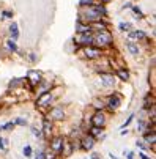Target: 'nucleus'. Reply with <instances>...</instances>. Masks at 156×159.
<instances>
[{
    "label": "nucleus",
    "mask_w": 156,
    "mask_h": 159,
    "mask_svg": "<svg viewBox=\"0 0 156 159\" xmlns=\"http://www.w3.org/2000/svg\"><path fill=\"white\" fill-rule=\"evenodd\" d=\"M14 128V123L13 121H10V123H5L3 126H2V129H5V131H8V129H13Z\"/></svg>",
    "instance_id": "27"
},
{
    "label": "nucleus",
    "mask_w": 156,
    "mask_h": 159,
    "mask_svg": "<svg viewBox=\"0 0 156 159\" xmlns=\"http://www.w3.org/2000/svg\"><path fill=\"white\" fill-rule=\"evenodd\" d=\"M8 140L7 139H3V137H0V150H3V151H7V148H8Z\"/></svg>",
    "instance_id": "24"
},
{
    "label": "nucleus",
    "mask_w": 156,
    "mask_h": 159,
    "mask_svg": "<svg viewBox=\"0 0 156 159\" xmlns=\"http://www.w3.org/2000/svg\"><path fill=\"white\" fill-rule=\"evenodd\" d=\"M122 104V98L117 95V93H114L112 96H109V101H107V107L110 109V110H115V109H118V106Z\"/></svg>",
    "instance_id": "9"
},
{
    "label": "nucleus",
    "mask_w": 156,
    "mask_h": 159,
    "mask_svg": "<svg viewBox=\"0 0 156 159\" xmlns=\"http://www.w3.org/2000/svg\"><path fill=\"white\" fill-rule=\"evenodd\" d=\"M109 156H110V159H117V157H115V156H114V154H112V153H110V154H109Z\"/></svg>",
    "instance_id": "37"
},
{
    "label": "nucleus",
    "mask_w": 156,
    "mask_h": 159,
    "mask_svg": "<svg viewBox=\"0 0 156 159\" xmlns=\"http://www.w3.org/2000/svg\"><path fill=\"white\" fill-rule=\"evenodd\" d=\"M13 123H14V125H19V126H25V125H27V120H25V118H21V117H19V118H16V120H14Z\"/></svg>",
    "instance_id": "26"
},
{
    "label": "nucleus",
    "mask_w": 156,
    "mask_h": 159,
    "mask_svg": "<svg viewBox=\"0 0 156 159\" xmlns=\"http://www.w3.org/2000/svg\"><path fill=\"white\" fill-rule=\"evenodd\" d=\"M77 32H79V33H90V32H92V27L88 25V24L84 25L82 22H79V24H77Z\"/></svg>",
    "instance_id": "15"
},
{
    "label": "nucleus",
    "mask_w": 156,
    "mask_h": 159,
    "mask_svg": "<svg viewBox=\"0 0 156 159\" xmlns=\"http://www.w3.org/2000/svg\"><path fill=\"white\" fill-rule=\"evenodd\" d=\"M49 117H51L52 120H63V118H65V112H63V109H62L60 106H55V107L51 109Z\"/></svg>",
    "instance_id": "8"
},
{
    "label": "nucleus",
    "mask_w": 156,
    "mask_h": 159,
    "mask_svg": "<svg viewBox=\"0 0 156 159\" xmlns=\"http://www.w3.org/2000/svg\"><path fill=\"white\" fill-rule=\"evenodd\" d=\"M11 16H13V13H10V11H3L2 13V19H11Z\"/></svg>",
    "instance_id": "28"
},
{
    "label": "nucleus",
    "mask_w": 156,
    "mask_h": 159,
    "mask_svg": "<svg viewBox=\"0 0 156 159\" xmlns=\"http://www.w3.org/2000/svg\"><path fill=\"white\" fill-rule=\"evenodd\" d=\"M126 48H128V51H129V54H131V55H139V46H137L136 43H132V41H128Z\"/></svg>",
    "instance_id": "13"
},
{
    "label": "nucleus",
    "mask_w": 156,
    "mask_h": 159,
    "mask_svg": "<svg viewBox=\"0 0 156 159\" xmlns=\"http://www.w3.org/2000/svg\"><path fill=\"white\" fill-rule=\"evenodd\" d=\"M112 35H110L109 32H99L96 36H93V43H96V44H99V46H110L112 44Z\"/></svg>",
    "instance_id": "2"
},
{
    "label": "nucleus",
    "mask_w": 156,
    "mask_h": 159,
    "mask_svg": "<svg viewBox=\"0 0 156 159\" xmlns=\"http://www.w3.org/2000/svg\"><path fill=\"white\" fill-rule=\"evenodd\" d=\"M118 27H120V30H122V32H131V29H132V25H131V24H128V22H122V24H120Z\"/></svg>",
    "instance_id": "22"
},
{
    "label": "nucleus",
    "mask_w": 156,
    "mask_h": 159,
    "mask_svg": "<svg viewBox=\"0 0 156 159\" xmlns=\"http://www.w3.org/2000/svg\"><path fill=\"white\" fill-rule=\"evenodd\" d=\"M132 120H134V115H131V117H129V118H128V120L125 121V125L122 126V129H125V128H126V126H128V125H129V123L132 121Z\"/></svg>",
    "instance_id": "29"
},
{
    "label": "nucleus",
    "mask_w": 156,
    "mask_h": 159,
    "mask_svg": "<svg viewBox=\"0 0 156 159\" xmlns=\"http://www.w3.org/2000/svg\"><path fill=\"white\" fill-rule=\"evenodd\" d=\"M132 10H134V13H136V14H139V17H144V14H142V11H140V10H139L137 7H132Z\"/></svg>",
    "instance_id": "33"
},
{
    "label": "nucleus",
    "mask_w": 156,
    "mask_h": 159,
    "mask_svg": "<svg viewBox=\"0 0 156 159\" xmlns=\"http://www.w3.org/2000/svg\"><path fill=\"white\" fill-rule=\"evenodd\" d=\"M32 134H33V135H36V137H41V131H39V129H36V128H32Z\"/></svg>",
    "instance_id": "30"
},
{
    "label": "nucleus",
    "mask_w": 156,
    "mask_h": 159,
    "mask_svg": "<svg viewBox=\"0 0 156 159\" xmlns=\"http://www.w3.org/2000/svg\"><path fill=\"white\" fill-rule=\"evenodd\" d=\"M51 131H52V125L49 123V120H44L43 121V132L44 134H51Z\"/></svg>",
    "instance_id": "18"
},
{
    "label": "nucleus",
    "mask_w": 156,
    "mask_h": 159,
    "mask_svg": "<svg viewBox=\"0 0 156 159\" xmlns=\"http://www.w3.org/2000/svg\"><path fill=\"white\" fill-rule=\"evenodd\" d=\"M101 2H103V3H107V2H110V0H101Z\"/></svg>",
    "instance_id": "38"
},
{
    "label": "nucleus",
    "mask_w": 156,
    "mask_h": 159,
    "mask_svg": "<svg viewBox=\"0 0 156 159\" xmlns=\"http://www.w3.org/2000/svg\"><path fill=\"white\" fill-rule=\"evenodd\" d=\"M10 35H11V39H17V36H19V29H17V24L16 22H13V24L10 25Z\"/></svg>",
    "instance_id": "14"
},
{
    "label": "nucleus",
    "mask_w": 156,
    "mask_h": 159,
    "mask_svg": "<svg viewBox=\"0 0 156 159\" xmlns=\"http://www.w3.org/2000/svg\"><path fill=\"white\" fill-rule=\"evenodd\" d=\"M7 48H8V51H11V52H16V51H17L16 41H14V39H8V41H7Z\"/></svg>",
    "instance_id": "20"
},
{
    "label": "nucleus",
    "mask_w": 156,
    "mask_h": 159,
    "mask_svg": "<svg viewBox=\"0 0 156 159\" xmlns=\"http://www.w3.org/2000/svg\"><path fill=\"white\" fill-rule=\"evenodd\" d=\"M63 143H65V139L62 137V135H57V137H54V139L51 140V150H52V153L60 154V153H62V148H63Z\"/></svg>",
    "instance_id": "3"
},
{
    "label": "nucleus",
    "mask_w": 156,
    "mask_h": 159,
    "mask_svg": "<svg viewBox=\"0 0 156 159\" xmlns=\"http://www.w3.org/2000/svg\"><path fill=\"white\" fill-rule=\"evenodd\" d=\"M51 101H52V95H51L49 92H46V93H39V96H38V99H36V106L43 109V107L49 106Z\"/></svg>",
    "instance_id": "6"
},
{
    "label": "nucleus",
    "mask_w": 156,
    "mask_h": 159,
    "mask_svg": "<svg viewBox=\"0 0 156 159\" xmlns=\"http://www.w3.org/2000/svg\"><path fill=\"white\" fill-rule=\"evenodd\" d=\"M92 159H101V156H99V154H96V153H95V154H92Z\"/></svg>",
    "instance_id": "36"
},
{
    "label": "nucleus",
    "mask_w": 156,
    "mask_h": 159,
    "mask_svg": "<svg viewBox=\"0 0 156 159\" xmlns=\"http://www.w3.org/2000/svg\"><path fill=\"white\" fill-rule=\"evenodd\" d=\"M145 139H147L148 142H151V143H154V142H156V139H154V132H153V131H150V132H147V134H145Z\"/></svg>",
    "instance_id": "23"
},
{
    "label": "nucleus",
    "mask_w": 156,
    "mask_h": 159,
    "mask_svg": "<svg viewBox=\"0 0 156 159\" xmlns=\"http://www.w3.org/2000/svg\"><path fill=\"white\" fill-rule=\"evenodd\" d=\"M129 36H131V38H136V39H144V38H147V35H145L144 32H140V30H137V32H129Z\"/></svg>",
    "instance_id": "17"
},
{
    "label": "nucleus",
    "mask_w": 156,
    "mask_h": 159,
    "mask_svg": "<svg viewBox=\"0 0 156 159\" xmlns=\"http://www.w3.org/2000/svg\"><path fill=\"white\" fill-rule=\"evenodd\" d=\"M44 154H46V151H43V150H41V151L36 153V157H35V159H44Z\"/></svg>",
    "instance_id": "31"
},
{
    "label": "nucleus",
    "mask_w": 156,
    "mask_h": 159,
    "mask_svg": "<svg viewBox=\"0 0 156 159\" xmlns=\"http://www.w3.org/2000/svg\"><path fill=\"white\" fill-rule=\"evenodd\" d=\"M137 145H139L142 150H148V147H147V145H145V142H142V140H140V142H137Z\"/></svg>",
    "instance_id": "34"
},
{
    "label": "nucleus",
    "mask_w": 156,
    "mask_h": 159,
    "mask_svg": "<svg viewBox=\"0 0 156 159\" xmlns=\"http://www.w3.org/2000/svg\"><path fill=\"white\" fill-rule=\"evenodd\" d=\"M101 79H103V85L104 87H112L115 84V79L112 74H101Z\"/></svg>",
    "instance_id": "12"
},
{
    "label": "nucleus",
    "mask_w": 156,
    "mask_h": 159,
    "mask_svg": "<svg viewBox=\"0 0 156 159\" xmlns=\"http://www.w3.org/2000/svg\"><path fill=\"white\" fill-rule=\"evenodd\" d=\"M106 14V10L103 7H88V10L85 11V19L88 20H99L101 16Z\"/></svg>",
    "instance_id": "1"
},
{
    "label": "nucleus",
    "mask_w": 156,
    "mask_h": 159,
    "mask_svg": "<svg viewBox=\"0 0 156 159\" xmlns=\"http://www.w3.org/2000/svg\"><path fill=\"white\" fill-rule=\"evenodd\" d=\"M22 153H24V156H25L27 159H30V157H32V154H33V148H32L30 145H25V147H24V150H22Z\"/></svg>",
    "instance_id": "19"
},
{
    "label": "nucleus",
    "mask_w": 156,
    "mask_h": 159,
    "mask_svg": "<svg viewBox=\"0 0 156 159\" xmlns=\"http://www.w3.org/2000/svg\"><path fill=\"white\" fill-rule=\"evenodd\" d=\"M125 154H126V159H134V153L132 151H125Z\"/></svg>",
    "instance_id": "32"
},
{
    "label": "nucleus",
    "mask_w": 156,
    "mask_h": 159,
    "mask_svg": "<svg viewBox=\"0 0 156 159\" xmlns=\"http://www.w3.org/2000/svg\"><path fill=\"white\" fill-rule=\"evenodd\" d=\"M93 0H80V2H79V5L80 7H93Z\"/></svg>",
    "instance_id": "25"
},
{
    "label": "nucleus",
    "mask_w": 156,
    "mask_h": 159,
    "mask_svg": "<svg viewBox=\"0 0 156 159\" xmlns=\"http://www.w3.org/2000/svg\"><path fill=\"white\" fill-rule=\"evenodd\" d=\"M27 79L30 80V84H32V85H36V84H39V82H41V74H39V73H36V71H30V73H29V76H27Z\"/></svg>",
    "instance_id": "11"
},
{
    "label": "nucleus",
    "mask_w": 156,
    "mask_h": 159,
    "mask_svg": "<svg viewBox=\"0 0 156 159\" xmlns=\"http://www.w3.org/2000/svg\"><path fill=\"white\" fill-rule=\"evenodd\" d=\"M117 74H118V77H120L122 80H128V79H129V73H128L126 70H122V68L117 71Z\"/></svg>",
    "instance_id": "21"
},
{
    "label": "nucleus",
    "mask_w": 156,
    "mask_h": 159,
    "mask_svg": "<svg viewBox=\"0 0 156 159\" xmlns=\"http://www.w3.org/2000/svg\"><path fill=\"white\" fill-rule=\"evenodd\" d=\"M82 54L87 58H98V57H101V49L99 48H93V46H85Z\"/></svg>",
    "instance_id": "4"
},
{
    "label": "nucleus",
    "mask_w": 156,
    "mask_h": 159,
    "mask_svg": "<svg viewBox=\"0 0 156 159\" xmlns=\"http://www.w3.org/2000/svg\"><path fill=\"white\" fill-rule=\"evenodd\" d=\"M139 157H140V159H151V157H150V156H147L144 151H142V153H139Z\"/></svg>",
    "instance_id": "35"
},
{
    "label": "nucleus",
    "mask_w": 156,
    "mask_h": 159,
    "mask_svg": "<svg viewBox=\"0 0 156 159\" xmlns=\"http://www.w3.org/2000/svg\"><path fill=\"white\" fill-rule=\"evenodd\" d=\"M88 134H90L92 135V137H99V135L103 134V128H98V126H93L92 129H90V132H88Z\"/></svg>",
    "instance_id": "16"
},
{
    "label": "nucleus",
    "mask_w": 156,
    "mask_h": 159,
    "mask_svg": "<svg viewBox=\"0 0 156 159\" xmlns=\"http://www.w3.org/2000/svg\"><path fill=\"white\" fill-rule=\"evenodd\" d=\"M95 142H96V139L95 137H92L90 134H87V135H84L82 137V140H80V148L82 150H87V151H90L93 147H95Z\"/></svg>",
    "instance_id": "5"
},
{
    "label": "nucleus",
    "mask_w": 156,
    "mask_h": 159,
    "mask_svg": "<svg viewBox=\"0 0 156 159\" xmlns=\"http://www.w3.org/2000/svg\"><path fill=\"white\" fill-rule=\"evenodd\" d=\"M76 43L82 44L84 48L85 46H92V44H93V36L92 35H87V33H80V36L76 38Z\"/></svg>",
    "instance_id": "10"
},
{
    "label": "nucleus",
    "mask_w": 156,
    "mask_h": 159,
    "mask_svg": "<svg viewBox=\"0 0 156 159\" xmlns=\"http://www.w3.org/2000/svg\"><path fill=\"white\" fill-rule=\"evenodd\" d=\"M92 121H93V126H98V128H104L106 126V115H104V112L103 110H99V112H96L95 115H93V118H92Z\"/></svg>",
    "instance_id": "7"
}]
</instances>
